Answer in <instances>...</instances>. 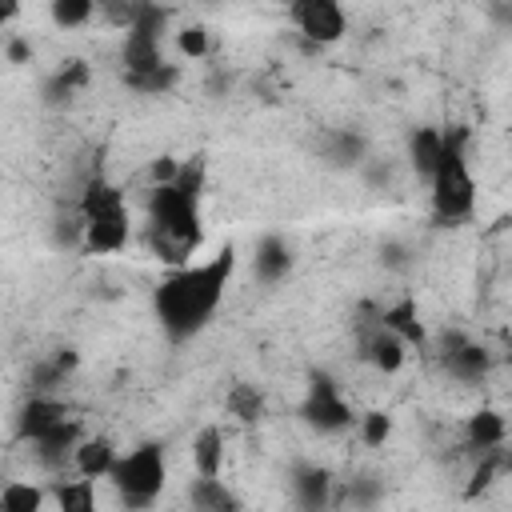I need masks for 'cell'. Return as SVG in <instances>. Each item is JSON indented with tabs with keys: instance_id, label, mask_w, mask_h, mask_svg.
Listing matches in <instances>:
<instances>
[{
	"instance_id": "cell-1",
	"label": "cell",
	"mask_w": 512,
	"mask_h": 512,
	"mask_svg": "<svg viewBox=\"0 0 512 512\" xmlns=\"http://www.w3.org/2000/svg\"><path fill=\"white\" fill-rule=\"evenodd\" d=\"M232 272H236V248L224 244L212 260H204V264H184V268H176L172 276H164L160 288H156V296H152V308H156V316H160V328H164L172 340L196 336V332L212 320V312L220 308Z\"/></svg>"
},
{
	"instance_id": "cell-2",
	"label": "cell",
	"mask_w": 512,
	"mask_h": 512,
	"mask_svg": "<svg viewBox=\"0 0 512 512\" xmlns=\"http://www.w3.org/2000/svg\"><path fill=\"white\" fill-rule=\"evenodd\" d=\"M204 228H200V208L196 200H188L176 184L152 188L148 196V244L156 252V260L184 268L192 260V252L200 248Z\"/></svg>"
},
{
	"instance_id": "cell-3",
	"label": "cell",
	"mask_w": 512,
	"mask_h": 512,
	"mask_svg": "<svg viewBox=\"0 0 512 512\" xmlns=\"http://www.w3.org/2000/svg\"><path fill=\"white\" fill-rule=\"evenodd\" d=\"M440 136H444L440 160H436V168L428 176L432 212H436V220L456 224V220H468L472 208H476V180H472V168H468V132L464 128H448Z\"/></svg>"
},
{
	"instance_id": "cell-4",
	"label": "cell",
	"mask_w": 512,
	"mask_h": 512,
	"mask_svg": "<svg viewBox=\"0 0 512 512\" xmlns=\"http://www.w3.org/2000/svg\"><path fill=\"white\" fill-rule=\"evenodd\" d=\"M108 480L116 484V492L124 496V504L144 508L164 492L168 480V464H164V448L160 444H136L132 452L116 456Z\"/></svg>"
},
{
	"instance_id": "cell-5",
	"label": "cell",
	"mask_w": 512,
	"mask_h": 512,
	"mask_svg": "<svg viewBox=\"0 0 512 512\" xmlns=\"http://www.w3.org/2000/svg\"><path fill=\"white\" fill-rule=\"evenodd\" d=\"M288 20L308 44H336L348 32V16L336 0H296L288 8Z\"/></svg>"
},
{
	"instance_id": "cell-6",
	"label": "cell",
	"mask_w": 512,
	"mask_h": 512,
	"mask_svg": "<svg viewBox=\"0 0 512 512\" xmlns=\"http://www.w3.org/2000/svg\"><path fill=\"white\" fill-rule=\"evenodd\" d=\"M304 416H308L320 432H340V428H348V424H352V412H348L344 396L332 388V380H328V376H320V380L312 384L308 404H304Z\"/></svg>"
},
{
	"instance_id": "cell-7",
	"label": "cell",
	"mask_w": 512,
	"mask_h": 512,
	"mask_svg": "<svg viewBox=\"0 0 512 512\" xmlns=\"http://www.w3.org/2000/svg\"><path fill=\"white\" fill-rule=\"evenodd\" d=\"M84 232V252L88 256H108V252H120L128 244V212H112V216H92L80 224Z\"/></svg>"
},
{
	"instance_id": "cell-8",
	"label": "cell",
	"mask_w": 512,
	"mask_h": 512,
	"mask_svg": "<svg viewBox=\"0 0 512 512\" xmlns=\"http://www.w3.org/2000/svg\"><path fill=\"white\" fill-rule=\"evenodd\" d=\"M64 420H72L68 416V404H60L52 396H32L20 408V416H16V440H40L48 428H56Z\"/></svg>"
},
{
	"instance_id": "cell-9",
	"label": "cell",
	"mask_w": 512,
	"mask_h": 512,
	"mask_svg": "<svg viewBox=\"0 0 512 512\" xmlns=\"http://www.w3.org/2000/svg\"><path fill=\"white\" fill-rule=\"evenodd\" d=\"M116 456H120V452H116V444H112L108 436H84V440L72 448V468H76V476H84V480H108Z\"/></svg>"
},
{
	"instance_id": "cell-10",
	"label": "cell",
	"mask_w": 512,
	"mask_h": 512,
	"mask_svg": "<svg viewBox=\"0 0 512 512\" xmlns=\"http://www.w3.org/2000/svg\"><path fill=\"white\" fill-rule=\"evenodd\" d=\"M192 468H196V476L204 484H212L220 476V468H224V432L216 424H204L196 432V440H192Z\"/></svg>"
},
{
	"instance_id": "cell-11",
	"label": "cell",
	"mask_w": 512,
	"mask_h": 512,
	"mask_svg": "<svg viewBox=\"0 0 512 512\" xmlns=\"http://www.w3.org/2000/svg\"><path fill=\"white\" fill-rule=\"evenodd\" d=\"M112 212H128L124 204V192L104 180V176H92L80 192V220H92V216H112Z\"/></svg>"
},
{
	"instance_id": "cell-12",
	"label": "cell",
	"mask_w": 512,
	"mask_h": 512,
	"mask_svg": "<svg viewBox=\"0 0 512 512\" xmlns=\"http://www.w3.org/2000/svg\"><path fill=\"white\" fill-rule=\"evenodd\" d=\"M376 324L388 328L392 336H400L404 344H424V324H420V316H416V300H412V296H404V300H396L392 308H384Z\"/></svg>"
},
{
	"instance_id": "cell-13",
	"label": "cell",
	"mask_w": 512,
	"mask_h": 512,
	"mask_svg": "<svg viewBox=\"0 0 512 512\" xmlns=\"http://www.w3.org/2000/svg\"><path fill=\"white\" fill-rule=\"evenodd\" d=\"M84 436H80V424L76 420H64V424H56V428H48L40 440H32L36 444V452H40V460L48 464V468H56L60 460H72V448L80 444Z\"/></svg>"
},
{
	"instance_id": "cell-14",
	"label": "cell",
	"mask_w": 512,
	"mask_h": 512,
	"mask_svg": "<svg viewBox=\"0 0 512 512\" xmlns=\"http://www.w3.org/2000/svg\"><path fill=\"white\" fill-rule=\"evenodd\" d=\"M364 356H368L384 376H392V372H400V368H404V340L376 324V332L364 340Z\"/></svg>"
},
{
	"instance_id": "cell-15",
	"label": "cell",
	"mask_w": 512,
	"mask_h": 512,
	"mask_svg": "<svg viewBox=\"0 0 512 512\" xmlns=\"http://www.w3.org/2000/svg\"><path fill=\"white\" fill-rule=\"evenodd\" d=\"M504 436H508V424H504V416L496 408H480V412L468 416V444L472 448L492 452V448L504 444Z\"/></svg>"
},
{
	"instance_id": "cell-16",
	"label": "cell",
	"mask_w": 512,
	"mask_h": 512,
	"mask_svg": "<svg viewBox=\"0 0 512 512\" xmlns=\"http://www.w3.org/2000/svg\"><path fill=\"white\" fill-rule=\"evenodd\" d=\"M56 512H96V480H60L56 484Z\"/></svg>"
},
{
	"instance_id": "cell-17",
	"label": "cell",
	"mask_w": 512,
	"mask_h": 512,
	"mask_svg": "<svg viewBox=\"0 0 512 512\" xmlns=\"http://www.w3.org/2000/svg\"><path fill=\"white\" fill-rule=\"evenodd\" d=\"M440 144H444L440 128H416V132H412V140H408L412 168H416L424 180L432 176V168H436V160H440Z\"/></svg>"
},
{
	"instance_id": "cell-18",
	"label": "cell",
	"mask_w": 512,
	"mask_h": 512,
	"mask_svg": "<svg viewBox=\"0 0 512 512\" xmlns=\"http://www.w3.org/2000/svg\"><path fill=\"white\" fill-rule=\"evenodd\" d=\"M44 508V488L32 480H8L0 488V512H40Z\"/></svg>"
},
{
	"instance_id": "cell-19",
	"label": "cell",
	"mask_w": 512,
	"mask_h": 512,
	"mask_svg": "<svg viewBox=\"0 0 512 512\" xmlns=\"http://www.w3.org/2000/svg\"><path fill=\"white\" fill-rule=\"evenodd\" d=\"M224 408H228V416H236L244 424H256L264 416V396L252 384H232L228 396H224Z\"/></svg>"
},
{
	"instance_id": "cell-20",
	"label": "cell",
	"mask_w": 512,
	"mask_h": 512,
	"mask_svg": "<svg viewBox=\"0 0 512 512\" xmlns=\"http://www.w3.org/2000/svg\"><path fill=\"white\" fill-rule=\"evenodd\" d=\"M504 472V448H492V452H480V464L472 468V480L464 488V500H476L480 492L492 488V480Z\"/></svg>"
},
{
	"instance_id": "cell-21",
	"label": "cell",
	"mask_w": 512,
	"mask_h": 512,
	"mask_svg": "<svg viewBox=\"0 0 512 512\" xmlns=\"http://www.w3.org/2000/svg\"><path fill=\"white\" fill-rule=\"evenodd\" d=\"M92 16H96V4L92 0H52V24H60V28L88 24Z\"/></svg>"
},
{
	"instance_id": "cell-22",
	"label": "cell",
	"mask_w": 512,
	"mask_h": 512,
	"mask_svg": "<svg viewBox=\"0 0 512 512\" xmlns=\"http://www.w3.org/2000/svg\"><path fill=\"white\" fill-rule=\"evenodd\" d=\"M388 436H392V416H388L384 408H372V412L360 416V440H364L368 448H380Z\"/></svg>"
},
{
	"instance_id": "cell-23",
	"label": "cell",
	"mask_w": 512,
	"mask_h": 512,
	"mask_svg": "<svg viewBox=\"0 0 512 512\" xmlns=\"http://www.w3.org/2000/svg\"><path fill=\"white\" fill-rule=\"evenodd\" d=\"M176 48H180V56H188V60L208 56V28H204V24L180 28V32H176Z\"/></svg>"
},
{
	"instance_id": "cell-24",
	"label": "cell",
	"mask_w": 512,
	"mask_h": 512,
	"mask_svg": "<svg viewBox=\"0 0 512 512\" xmlns=\"http://www.w3.org/2000/svg\"><path fill=\"white\" fill-rule=\"evenodd\" d=\"M452 356V368L460 372V376H480L484 368H488V356H484V348H476V344H464L460 340V348L456 352H448Z\"/></svg>"
},
{
	"instance_id": "cell-25",
	"label": "cell",
	"mask_w": 512,
	"mask_h": 512,
	"mask_svg": "<svg viewBox=\"0 0 512 512\" xmlns=\"http://www.w3.org/2000/svg\"><path fill=\"white\" fill-rule=\"evenodd\" d=\"M176 172H180V160H176V156H156V160L148 164V176H152L156 188L176 184Z\"/></svg>"
},
{
	"instance_id": "cell-26",
	"label": "cell",
	"mask_w": 512,
	"mask_h": 512,
	"mask_svg": "<svg viewBox=\"0 0 512 512\" xmlns=\"http://www.w3.org/2000/svg\"><path fill=\"white\" fill-rule=\"evenodd\" d=\"M284 268H288L284 248H280L276 240H268V244H264V256H260V272H264V276H280Z\"/></svg>"
},
{
	"instance_id": "cell-27",
	"label": "cell",
	"mask_w": 512,
	"mask_h": 512,
	"mask_svg": "<svg viewBox=\"0 0 512 512\" xmlns=\"http://www.w3.org/2000/svg\"><path fill=\"white\" fill-rule=\"evenodd\" d=\"M8 56H12V60H16V64H24V60H28V56H32V48H28V44H24V40H12V44H8Z\"/></svg>"
},
{
	"instance_id": "cell-28",
	"label": "cell",
	"mask_w": 512,
	"mask_h": 512,
	"mask_svg": "<svg viewBox=\"0 0 512 512\" xmlns=\"http://www.w3.org/2000/svg\"><path fill=\"white\" fill-rule=\"evenodd\" d=\"M20 16V4L16 0H0V28L8 24V20H16Z\"/></svg>"
}]
</instances>
